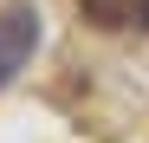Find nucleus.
<instances>
[{"label": "nucleus", "instance_id": "f257e3e1", "mask_svg": "<svg viewBox=\"0 0 149 143\" xmlns=\"http://www.w3.org/2000/svg\"><path fill=\"white\" fill-rule=\"evenodd\" d=\"M33 52H39V7L33 0L0 7V85H13L33 65Z\"/></svg>", "mask_w": 149, "mask_h": 143}, {"label": "nucleus", "instance_id": "f03ea898", "mask_svg": "<svg viewBox=\"0 0 149 143\" xmlns=\"http://www.w3.org/2000/svg\"><path fill=\"white\" fill-rule=\"evenodd\" d=\"M78 13L104 33H123V26H149V0H78Z\"/></svg>", "mask_w": 149, "mask_h": 143}]
</instances>
